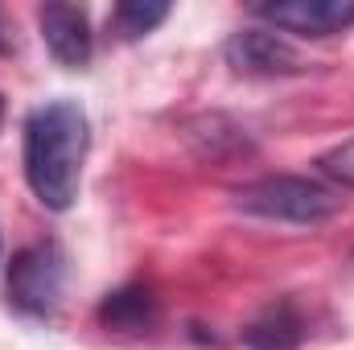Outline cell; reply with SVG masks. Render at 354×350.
I'll list each match as a JSON object with an SVG mask.
<instances>
[{
	"label": "cell",
	"mask_w": 354,
	"mask_h": 350,
	"mask_svg": "<svg viewBox=\"0 0 354 350\" xmlns=\"http://www.w3.org/2000/svg\"><path fill=\"white\" fill-rule=\"evenodd\" d=\"M256 12L276 29L301 37H330L354 25V0H276V4H260Z\"/></svg>",
	"instance_id": "obj_4"
},
{
	"label": "cell",
	"mask_w": 354,
	"mask_h": 350,
	"mask_svg": "<svg viewBox=\"0 0 354 350\" xmlns=\"http://www.w3.org/2000/svg\"><path fill=\"white\" fill-rule=\"evenodd\" d=\"M322 174L334 177V181H342V185H354V140L330 149V153L322 157Z\"/></svg>",
	"instance_id": "obj_10"
},
{
	"label": "cell",
	"mask_w": 354,
	"mask_h": 350,
	"mask_svg": "<svg viewBox=\"0 0 354 350\" xmlns=\"http://www.w3.org/2000/svg\"><path fill=\"white\" fill-rule=\"evenodd\" d=\"M227 66L235 75H252V79H276V75H297L301 58L288 42H280L276 33L264 29H239L227 42Z\"/></svg>",
	"instance_id": "obj_5"
},
{
	"label": "cell",
	"mask_w": 354,
	"mask_h": 350,
	"mask_svg": "<svg viewBox=\"0 0 354 350\" xmlns=\"http://www.w3.org/2000/svg\"><path fill=\"white\" fill-rule=\"evenodd\" d=\"M235 206L256 219H276V223H326L342 206V198L322 181L276 174L243 185L235 194Z\"/></svg>",
	"instance_id": "obj_2"
},
{
	"label": "cell",
	"mask_w": 354,
	"mask_h": 350,
	"mask_svg": "<svg viewBox=\"0 0 354 350\" xmlns=\"http://www.w3.org/2000/svg\"><path fill=\"white\" fill-rule=\"evenodd\" d=\"M87 111L75 99L41 103L25 120V181L41 206L66 210L75 202L83 161H87Z\"/></svg>",
	"instance_id": "obj_1"
},
{
	"label": "cell",
	"mask_w": 354,
	"mask_h": 350,
	"mask_svg": "<svg viewBox=\"0 0 354 350\" xmlns=\"http://www.w3.org/2000/svg\"><path fill=\"white\" fill-rule=\"evenodd\" d=\"M62 284H66V256L54 243L25 248L8 268V301L33 317H50L58 309Z\"/></svg>",
	"instance_id": "obj_3"
},
{
	"label": "cell",
	"mask_w": 354,
	"mask_h": 350,
	"mask_svg": "<svg viewBox=\"0 0 354 350\" xmlns=\"http://www.w3.org/2000/svg\"><path fill=\"white\" fill-rule=\"evenodd\" d=\"M4 50H8V46H4V33H0V54H4Z\"/></svg>",
	"instance_id": "obj_12"
},
{
	"label": "cell",
	"mask_w": 354,
	"mask_h": 350,
	"mask_svg": "<svg viewBox=\"0 0 354 350\" xmlns=\"http://www.w3.org/2000/svg\"><path fill=\"white\" fill-rule=\"evenodd\" d=\"M0 124H4V95H0Z\"/></svg>",
	"instance_id": "obj_11"
},
{
	"label": "cell",
	"mask_w": 354,
	"mask_h": 350,
	"mask_svg": "<svg viewBox=\"0 0 354 350\" xmlns=\"http://www.w3.org/2000/svg\"><path fill=\"white\" fill-rule=\"evenodd\" d=\"M37 25H41L46 50H50L66 71H79V66L91 62L95 37H91V21H87L83 8H75V4H41Z\"/></svg>",
	"instance_id": "obj_6"
},
{
	"label": "cell",
	"mask_w": 354,
	"mask_h": 350,
	"mask_svg": "<svg viewBox=\"0 0 354 350\" xmlns=\"http://www.w3.org/2000/svg\"><path fill=\"white\" fill-rule=\"evenodd\" d=\"M99 322L107 330H145L153 322V297L145 288H120L99 305Z\"/></svg>",
	"instance_id": "obj_8"
},
{
	"label": "cell",
	"mask_w": 354,
	"mask_h": 350,
	"mask_svg": "<svg viewBox=\"0 0 354 350\" xmlns=\"http://www.w3.org/2000/svg\"><path fill=\"white\" fill-rule=\"evenodd\" d=\"M305 338V322L292 301H276L243 330V342L252 350H297Z\"/></svg>",
	"instance_id": "obj_7"
},
{
	"label": "cell",
	"mask_w": 354,
	"mask_h": 350,
	"mask_svg": "<svg viewBox=\"0 0 354 350\" xmlns=\"http://www.w3.org/2000/svg\"><path fill=\"white\" fill-rule=\"evenodd\" d=\"M165 17H169V4H153V0H124V4L111 12V25H115V33H120V37L136 42V37L153 33Z\"/></svg>",
	"instance_id": "obj_9"
}]
</instances>
